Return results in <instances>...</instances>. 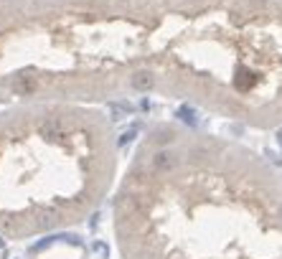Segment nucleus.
I'll return each mask as SVG.
<instances>
[{
  "instance_id": "nucleus-1",
  "label": "nucleus",
  "mask_w": 282,
  "mask_h": 259,
  "mask_svg": "<svg viewBox=\"0 0 282 259\" xmlns=\"http://www.w3.org/2000/svg\"><path fill=\"white\" fill-rule=\"evenodd\" d=\"M135 97L282 127V0H0V107Z\"/></svg>"
},
{
  "instance_id": "nucleus-2",
  "label": "nucleus",
  "mask_w": 282,
  "mask_h": 259,
  "mask_svg": "<svg viewBox=\"0 0 282 259\" xmlns=\"http://www.w3.org/2000/svg\"><path fill=\"white\" fill-rule=\"evenodd\" d=\"M122 259H282V171L178 122L145 130L112 193Z\"/></svg>"
},
{
  "instance_id": "nucleus-3",
  "label": "nucleus",
  "mask_w": 282,
  "mask_h": 259,
  "mask_svg": "<svg viewBox=\"0 0 282 259\" xmlns=\"http://www.w3.org/2000/svg\"><path fill=\"white\" fill-rule=\"evenodd\" d=\"M120 180V137L102 107H0V239H36L92 219Z\"/></svg>"
}]
</instances>
